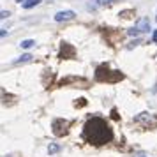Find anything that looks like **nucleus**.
Returning <instances> with one entry per match:
<instances>
[{"label": "nucleus", "instance_id": "f257e3e1", "mask_svg": "<svg viewBox=\"0 0 157 157\" xmlns=\"http://www.w3.org/2000/svg\"><path fill=\"white\" fill-rule=\"evenodd\" d=\"M83 140L94 147H102L113 140V129L104 118L94 115L83 125Z\"/></svg>", "mask_w": 157, "mask_h": 157}, {"label": "nucleus", "instance_id": "f03ea898", "mask_svg": "<svg viewBox=\"0 0 157 157\" xmlns=\"http://www.w3.org/2000/svg\"><path fill=\"white\" fill-rule=\"evenodd\" d=\"M95 79L101 81V83H109V85H113V83H118V81L124 79V74H122L120 71L109 69L108 64H101V65H97V69H95Z\"/></svg>", "mask_w": 157, "mask_h": 157}, {"label": "nucleus", "instance_id": "7ed1b4c3", "mask_svg": "<svg viewBox=\"0 0 157 157\" xmlns=\"http://www.w3.org/2000/svg\"><path fill=\"white\" fill-rule=\"evenodd\" d=\"M101 32H102V36L109 46H118L127 34V32H122L120 29H101Z\"/></svg>", "mask_w": 157, "mask_h": 157}, {"label": "nucleus", "instance_id": "20e7f679", "mask_svg": "<svg viewBox=\"0 0 157 157\" xmlns=\"http://www.w3.org/2000/svg\"><path fill=\"white\" fill-rule=\"evenodd\" d=\"M136 124H140V125H143L145 129H154L157 127V117L152 113H140L138 117L134 118Z\"/></svg>", "mask_w": 157, "mask_h": 157}, {"label": "nucleus", "instance_id": "39448f33", "mask_svg": "<svg viewBox=\"0 0 157 157\" xmlns=\"http://www.w3.org/2000/svg\"><path fill=\"white\" fill-rule=\"evenodd\" d=\"M69 127H71V122L64 120V118H55L51 122V129H53L55 136H65L69 132Z\"/></svg>", "mask_w": 157, "mask_h": 157}, {"label": "nucleus", "instance_id": "423d86ee", "mask_svg": "<svg viewBox=\"0 0 157 157\" xmlns=\"http://www.w3.org/2000/svg\"><path fill=\"white\" fill-rule=\"evenodd\" d=\"M76 57V48L69 43H62L60 44V53H58V58L62 60H71V58Z\"/></svg>", "mask_w": 157, "mask_h": 157}, {"label": "nucleus", "instance_id": "0eeeda50", "mask_svg": "<svg viewBox=\"0 0 157 157\" xmlns=\"http://www.w3.org/2000/svg\"><path fill=\"white\" fill-rule=\"evenodd\" d=\"M134 29L140 30V34H143V32H148V30H150V20H148V18H140V20L136 21Z\"/></svg>", "mask_w": 157, "mask_h": 157}, {"label": "nucleus", "instance_id": "6e6552de", "mask_svg": "<svg viewBox=\"0 0 157 157\" xmlns=\"http://www.w3.org/2000/svg\"><path fill=\"white\" fill-rule=\"evenodd\" d=\"M74 16L76 14H74L72 11H60V13L55 14V21H69V20H72Z\"/></svg>", "mask_w": 157, "mask_h": 157}, {"label": "nucleus", "instance_id": "1a4fd4ad", "mask_svg": "<svg viewBox=\"0 0 157 157\" xmlns=\"http://www.w3.org/2000/svg\"><path fill=\"white\" fill-rule=\"evenodd\" d=\"M122 20H131V18H134L136 16V11L134 9H125V11H120V14H118Z\"/></svg>", "mask_w": 157, "mask_h": 157}, {"label": "nucleus", "instance_id": "9d476101", "mask_svg": "<svg viewBox=\"0 0 157 157\" xmlns=\"http://www.w3.org/2000/svg\"><path fill=\"white\" fill-rule=\"evenodd\" d=\"M32 58H34V57L27 53V55H21V57L18 58V60H16L14 64H16V65H20V64H27V62H32Z\"/></svg>", "mask_w": 157, "mask_h": 157}, {"label": "nucleus", "instance_id": "9b49d317", "mask_svg": "<svg viewBox=\"0 0 157 157\" xmlns=\"http://www.w3.org/2000/svg\"><path fill=\"white\" fill-rule=\"evenodd\" d=\"M34 44H36V41H32V39H27V41H21V44H20V46H21L23 50H30Z\"/></svg>", "mask_w": 157, "mask_h": 157}, {"label": "nucleus", "instance_id": "f8f14e48", "mask_svg": "<svg viewBox=\"0 0 157 157\" xmlns=\"http://www.w3.org/2000/svg\"><path fill=\"white\" fill-rule=\"evenodd\" d=\"M41 0H27V2H23V7L25 9H30V7H34V6H37Z\"/></svg>", "mask_w": 157, "mask_h": 157}, {"label": "nucleus", "instance_id": "ddd939ff", "mask_svg": "<svg viewBox=\"0 0 157 157\" xmlns=\"http://www.w3.org/2000/svg\"><path fill=\"white\" fill-rule=\"evenodd\" d=\"M117 0H99V6H102V7H109V6H113Z\"/></svg>", "mask_w": 157, "mask_h": 157}, {"label": "nucleus", "instance_id": "4468645a", "mask_svg": "<svg viewBox=\"0 0 157 157\" xmlns=\"http://www.w3.org/2000/svg\"><path fill=\"white\" fill-rule=\"evenodd\" d=\"M58 150H60V147H58V145H55V143H51L50 147H48V152H50V154H57Z\"/></svg>", "mask_w": 157, "mask_h": 157}, {"label": "nucleus", "instance_id": "2eb2a0df", "mask_svg": "<svg viewBox=\"0 0 157 157\" xmlns=\"http://www.w3.org/2000/svg\"><path fill=\"white\" fill-rule=\"evenodd\" d=\"M127 36H132V37H134V36H140V30L132 27V29H129V30H127Z\"/></svg>", "mask_w": 157, "mask_h": 157}, {"label": "nucleus", "instance_id": "dca6fc26", "mask_svg": "<svg viewBox=\"0 0 157 157\" xmlns=\"http://www.w3.org/2000/svg\"><path fill=\"white\" fill-rule=\"evenodd\" d=\"M138 44H141V39H136V41H132L127 48H129V50H132V48H134V46H138Z\"/></svg>", "mask_w": 157, "mask_h": 157}, {"label": "nucleus", "instance_id": "f3484780", "mask_svg": "<svg viewBox=\"0 0 157 157\" xmlns=\"http://www.w3.org/2000/svg\"><path fill=\"white\" fill-rule=\"evenodd\" d=\"M86 102H85V99H79V101H76V106H85Z\"/></svg>", "mask_w": 157, "mask_h": 157}, {"label": "nucleus", "instance_id": "a211bd4d", "mask_svg": "<svg viewBox=\"0 0 157 157\" xmlns=\"http://www.w3.org/2000/svg\"><path fill=\"white\" fill-rule=\"evenodd\" d=\"M9 16V13L7 11H2V16H0V18H2V20H6V18H7Z\"/></svg>", "mask_w": 157, "mask_h": 157}, {"label": "nucleus", "instance_id": "6ab92c4d", "mask_svg": "<svg viewBox=\"0 0 157 157\" xmlns=\"http://www.w3.org/2000/svg\"><path fill=\"white\" fill-rule=\"evenodd\" d=\"M152 41H154V43H157V30L154 32V36H152Z\"/></svg>", "mask_w": 157, "mask_h": 157}, {"label": "nucleus", "instance_id": "aec40b11", "mask_svg": "<svg viewBox=\"0 0 157 157\" xmlns=\"http://www.w3.org/2000/svg\"><path fill=\"white\" fill-rule=\"evenodd\" d=\"M111 117H113V118H118V115H117V109H113V111H111Z\"/></svg>", "mask_w": 157, "mask_h": 157}, {"label": "nucleus", "instance_id": "412c9836", "mask_svg": "<svg viewBox=\"0 0 157 157\" xmlns=\"http://www.w3.org/2000/svg\"><path fill=\"white\" fill-rule=\"evenodd\" d=\"M16 2H20V4H21V2H25V0H16Z\"/></svg>", "mask_w": 157, "mask_h": 157}, {"label": "nucleus", "instance_id": "4be33fe9", "mask_svg": "<svg viewBox=\"0 0 157 157\" xmlns=\"http://www.w3.org/2000/svg\"><path fill=\"white\" fill-rule=\"evenodd\" d=\"M141 157H145V155H141Z\"/></svg>", "mask_w": 157, "mask_h": 157}, {"label": "nucleus", "instance_id": "5701e85b", "mask_svg": "<svg viewBox=\"0 0 157 157\" xmlns=\"http://www.w3.org/2000/svg\"><path fill=\"white\" fill-rule=\"evenodd\" d=\"M155 20H157V18H155Z\"/></svg>", "mask_w": 157, "mask_h": 157}]
</instances>
